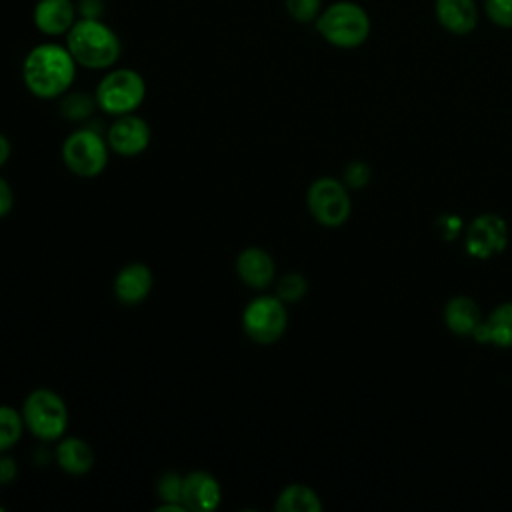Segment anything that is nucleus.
I'll use <instances>...</instances> for the list:
<instances>
[{
	"mask_svg": "<svg viewBox=\"0 0 512 512\" xmlns=\"http://www.w3.org/2000/svg\"><path fill=\"white\" fill-rule=\"evenodd\" d=\"M76 68L78 64L66 44L40 42L24 56L22 80L32 96L54 100L72 88Z\"/></svg>",
	"mask_w": 512,
	"mask_h": 512,
	"instance_id": "1",
	"label": "nucleus"
},
{
	"mask_svg": "<svg viewBox=\"0 0 512 512\" xmlns=\"http://www.w3.org/2000/svg\"><path fill=\"white\" fill-rule=\"evenodd\" d=\"M64 44L76 64L88 70H110L122 54L118 34L92 16H80L68 30Z\"/></svg>",
	"mask_w": 512,
	"mask_h": 512,
	"instance_id": "2",
	"label": "nucleus"
},
{
	"mask_svg": "<svg viewBox=\"0 0 512 512\" xmlns=\"http://www.w3.org/2000/svg\"><path fill=\"white\" fill-rule=\"evenodd\" d=\"M316 32L330 46L352 50L362 46L372 32V20L364 6L352 0H336L322 8L314 20Z\"/></svg>",
	"mask_w": 512,
	"mask_h": 512,
	"instance_id": "3",
	"label": "nucleus"
},
{
	"mask_svg": "<svg viewBox=\"0 0 512 512\" xmlns=\"http://www.w3.org/2000/svg\"><path fill=\"white\" fill-rule=\"evenodd\" d=\"M20 412L26 430L44 442L60 440L68 430V406L64 398L50 388H34L24 398Z\"/></svg>",
	"mask_w": 512,
	"mask_h": 512,
	"instance_id": "4",
	"label": "nucleus"
},
{
	"mask_svg": "<svg viewBox=\"0 0 512 512\" xmlns=\"http://www.w3.org/2000/svg\"><path fill=\"white\" fill-rule=\"evenodd\" d=\"M96 106L110 116L136 112L146 98V82L132 68H110L94 90Z\"/></svg>",
	"mask_w": 512,
	"mask_h": 512,
	"instance_id": "5",
	"label": "nucleus"
},
{
	"mask_svg": "<svg viewBox=\"0 0 512 512\" xmlns=\"http://www.w3.org/2000/svg\"><path fill=\"white\" fill-rule=\"evenodd\" d=\"M108 142L94 128H78L62 142V162L78 178H96L108 166Z\"/></svg>",
	"mask_w": 512,
	"mask_h": 512,
	"instance_id": "6",
	"label": "nucleus"
},
{
	"mask_svg": "<svg viewBox=\"0 0 512 512\" xmlns=\"http://www.w3.org/2000/svg\"><path fill=\"white\" fill-rule=\"evenodd\" d=\"M288 328V310L276 294L252 298L242 310V330L256 344L278 342Z\"/></svg>",
	"mask_w": 512,
	"mask_h": 512,
	"instance_id": "7",
	"label": "nucleus"
},
{
	"mask_svg": "<svg viewBox=\"0 0 512 512\" xmlns=\"http://www.w3.org/2000/svg\"><path fill=\"white\" fill-rule=\"evenodd\" d=\"M306 206L312 218L324 228L342 226L352 212V200L346 184L332 176H320L308 186Z\"/></svg>",
	"mask_w": 512,
	"mask_h": 512,
	"instance_id": "8",
	"label": "nucleus"
},
{
	"mask_svg": "<svg viewBox=\"0 0 512 512\" xmlns=\"http://www.w3.org/2000/svg\"><path fill=\"white\" fill-rule=\"evenodd\" d=\"M508 224L500 214L486 212L476 216L466 232H464V246L472 258L488 260L502 254L508 246Z\"/></svg>",
	"mask_w": 512,
	"mask_h": 512,
	"instance_id": "9",
	"label": "nucleus"
},
{
	"mask_svg": "<svg viewBox=\"0 0 512 512\" xmlns=\"http://www.w3.org/2000/svg\"><path fill=\"white\" fill-rule=\"evenodd\" d=\"M152 130L148 122L138 114L116 116L106 132V142L112 152L120 156H138L150 146Z\"/></svg>",
	"mask_w": 512,
	"mask_h": 512,
	"instance_id": "10",
	"label": "nucleus"
},
{
	"mask_svg": "<svg viewBox=\"0 0 512 512\" xmlns=\"http://www.w3.org/2000/svg\"><path fill=\"white\" fill-rule=\"evenodd\" d=\"M154 286L152 270L144 262H130L122 266L112 282L114 298L124 306L142 304Z\"/></svg>",
	"mask_w": 512,
	"mask_h": 512,
	"instance_id": "11",
	"label": "nucleus"
},
{
	"mask_svg": "<svg viewBox=\"0 0 512 512\" xmlns=\"http://www.w3.org/2000/svg\"><path fill=\"white\" fill-rule=\"evenodd\" d=\"M222 488L216 476L206 470H192L182 476V504L190 512H212L220 506Z\"/></svg>",
	"mask_w": 512,
	"mask_h": 512,
	"instance_id": "12",
	"label": "nucleus"
},
{
	"mask_svg": "<svg viewBox=\"0 0 512 512\" xmlns=\"http://www.w3.org/2000/svg\"><path fill=\"white\" fill-rule=\"evenodd\" d=\"M78 20L72 0H38L32 10V22L44 36H66Z\"/></svg>",
	"mask_w": 512,
	"mask_h": 512,
	"instance_id": "13",
	"label": "nucleus"
},
{
	"mask_svg": "<svg viewBox=\"0 0 512 512\" xmlns=\"http://www.w3.org/2000/svg\"><path fill=\"white\" fill-rule=\"evenodd\" d=\"M434 16L442 30L466 36L476 30L480 8L476 0H434Z\"/></svg>",
	"mask_w": 512,
	"mask_h": 512,
	"instance_id": "14",
	"label": "nucleus"
},
{
	"mask_svg": "<svg viewBox=\"0 0 512 512\" xmlns=\"http://www.w3.org/2000/svg\"><path fill=\"white\" fill-rule=\"evenodd\" d=\"M236 274L238 278L254 288V290H264L272 284L276 276V264L270 252L258 246H248L236 256Z\"/></svg>",
	"mask_w": 512,
	"mask_h": 512,
	"instance_id": "15",
	"label": "nucleus"
},
{
	"mask_svg": "<svg viewBox=\"0 0 512 512\" xmlns=\"http://www.w3.org/2000/svg\"><path fill=\"white\" fill-rule=\"evenodd\" d=\"M474 340L480 344H494L500 348L512 346V302L498 304L488 318H482L474 330Z\"/></svg>",
	"mask_w": 512,
	"mask_h": 512,
	"instance_id": "16",
	"label": "nucleus"
},
{
	"mask_svg": "<svg viewBox=\"0 0 512 512\" xmlns=\"http://www.w3.org/2000/svg\"><path fill=\"white\" fill-rule=\"evenodd\" d=\"M482 322V310L470 296H454L444 304V324L456 336H472Z\"/></svg>",
	"mask_w": 512,
	"mask_h": 512,
	"instance_id": "17",
	"label": "nucleus"
},
{
	"mask_svg": "<svg viewBox=\"0 0 512 512\" xmlns=\"http://www.w3.org/2000/svg\"><path fill=\"white\" fill-rule=\"evenodd\" d=\"M56 464L66 474L82 476L94 466V450L78 436H62L56 446Z\"/></svg>",
	"mask_w": 512,
	"mask_h": 512,
	"instance_id": "18",
	"label": "nucleus"
},
{
	"mask_svg": "<svg viewBox=\"0 0 512 512\" xmlns=\"http://www.w3.org/2000/svg\"><path fill=\"white\" fill-rule=\"evenodd\" d=\"M276 512H320L322 500L306 484H288L280 490L274 502Z\"/></svg>",
	"mask_w": 512,
	"mask_h": 512,
	"instance_id": "19",
	"label": "nucleus"
},
{
	"mask_svg": "<svg viewBox=\"0 0 512 512\" xmlns=\"http://www.w3.org/2000/svg\"><path fill=\"white\" fill-rule=\"evenodd\" d=\"M24 428L26 426L22 412L12 406L0 404V454L12 448L22 438Z\"/></svg>",
	"mask_w": 512,
	"mask_h": 512,
	"instance_id": "20",
	"label": "nucleus"
},
{
	"mask_svg": "<svg viewBox=\"0 0 512 512\" xmlns=\"http://www.w3.org/2000/svg\"><path fill=\"white\" fill-rule=\"evenodd\" d=\"M306 292H308V280L300 272H286L276 282V296L286 304L302 300Z\"/></svg>",
	"mask_w": 512,
	"mask_h": 512,
	"instance_id": "21",
	"label": "nucleus"
},
{
	"mask_svg": "<svg viewBox=\"0 0 512 512\" xmlns=\"http://www.w3.org/2000/svg\"><path fill=\"white\" fill-rule=\"evenodd\" d=\"M96 108V98H88V94L82 92H74V94H66V98L60 104L62 116L68 120H84L92 114V110Z\"/></svg>",
	"mask_w": 512,
	"mask_h": 512,
	"instance_id": "22",
	"label": "nucleus"
},
{
	"mask_svg": "<svg viewBox=\"0 0 512 512\" xmlns=\"http://www.w3.org/2000/svg\"><path fill=\"white\" fill-rule=\"evenodd\" d=\"M286 12L292 20L300 24H310L322 12V0H284Z\"/></svg>",
	"mask_w": 512,
	"mask_h": 512,
	"instance_id": "23",
	"label": "nucleus"
},
{
	"mask_svg": "<svg viewBox=\"0 0 512 512\" xmlns=\"http://www.w3.org/2000/svg\"><path fill=\"white\" fill-rule=\"evenodd\" d=\"M482 10L494 26L512 28V0H482Z\"/></svg>",
	"mask_w": 512,
	"mask_h": 512,
	"instance_id": "24",
	"label": "nucleus"
},
{
	"mask_svg": "<svg viewBox=\"0 0 512 512\" xmlns=\"http://www.w3.org/2000/svg\"><path fill=\"white\" fill-rule=\"evenodd\" d=\"M156 492L162 502L182 504V476L178 472H164L156 482Z\"/></svg>",
	"mask_w": 512,
	"mask_h": 512,
	"instance_id": "25",
	"label": "nucleus"
},
{
	"mask_svg": "<svg viewBox=\"0 0 512 512\" xmlns=\"http://www.w3.org/2000/svg\"><path fill=\"white\" fill-rule=\"evenodd\" d=\"M342 176L346 188H364L372 178V170L364 160H352L346 164Z\"/></svg>",
	"mask_w": 512,
	"mask_h": 512,
	"instance_id": "26",
	"label": "nucleus"
},
{
	"mask_svg": "<svg viewBox=\"0 0 512 512\" xmlns=\"http://www.w3.org/2000/svg\"><path fill=\"white\" fill-rule=\"evenodd\" d=\"M436 228H438V232H440V236L444 240H454L462 232V220L458 216H454V214H444V216L438 218Z\"/></svg>",
	"mask_w": 512,
	"mask_h": 512,
	"instance_id": "27",
	"label": "nucleus"
},
{
	"mask_svg": "<svg viewBox=\"0 0 512 512\" xmlns=\"http://www.w3.org/2000/svg\"><path fill=\"white\" fill-rule=\"evenodd\" d=\"M14 208V192L12 186L8 184V180H4L0 176V218L8 216Z\"/></svg>",
	"mask_w": 512,
	"mask_h": 512,
	"instance_id": "28",
	"label": "nucleus"
},
{
	"mask_svg": "<svg viewBox=\"0 0 512 512\" xmlns=\"http://www.w3.org/2000/svg\"><path fill=\"white\" fill-rule=\"evenodd\" d=\"M18 474V466L14 462V458L10 456H0V484H10L14 482Z\"/></svg>",
	"mask_w": 512,
	"mask_h": 512,
	"instance_id": "29",
	"label": "nucleus"
},
{
	"mask_svg": "<svg viewBox=\"0 0 512 512\" xmlns=\"http://www.w3.org/2000/svg\"><path fill=\"white\" fill-rule=\"evenodd\" d=\"M10 154H12V144H10L8 136H4L0 132V168L10 160Z\"/></svg>",
	"mask_w": 512,
	"mask_h": 512,
	"instance_id": "30",
	"label": "nucleus"
},
{
	"mask_svg": "<svg viewBox=\"0 0 512 512\" xmlns=\"http://www.w3.org/2000/svg\"><path fill=\"white\" fill-rule=\"evenodd\" d=\"M0 512H4V506H0Z\"/></svg>",
	"mask_w": 512,
	"mask_h": 512,
	"instance_id": "31",
	"label": "nucleus"
}]
</instances>
